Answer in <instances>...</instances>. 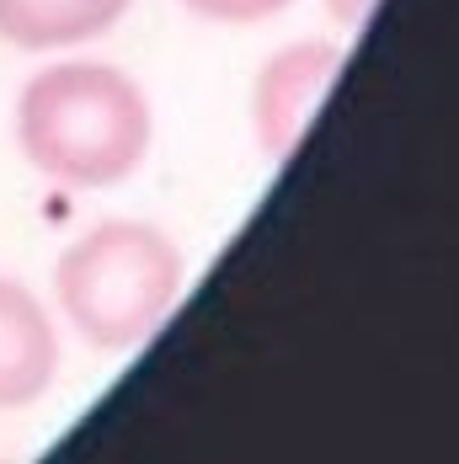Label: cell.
<instances>
[{"instance_id":"7a4b0ae2","label":"cell","mask_w":459,"mask_h":464,"mask_svg":"<svg viewBox=\"0 0 459 464\" xmlns=\"http://www.w3.org/2000/svg\"><path fill=\"white\" fill-rule=\"evenodd\" d=\"M187 262L177 240L144 219H102L54 262V304L96 353H134L177 310Z\"/></svg>"},{"instance_id":"6da1fadb","label":"cell","mask_w":459,"mask_h":464,"mask_svg":"<svg viewBox=\"0 0 459 464\" xmlns=\"http://www.w3.org/2000/svg\"><path fill=\"white\" fill-rule=\"evenodd\" d=\"M16 144L44 182L102 192L144 166L155 107L129 70L107 59H59L33 70L16 96Z\"/></svg>"},{"instance_id":"5b68a950","label":"cell","mask_w":459,"mask_h":464,"mask_svg":"<svg viewBox=\"0 0 459 464\" xmlns=\"http://www.w3.org/2000/svg\"><path fill=\"white\" fill-rule=\"evenodd\" d=\"M129 0H0V44L27 53H59L112 33Z\"/></svg>"},{"instance_id":"52a82bcc","label":"cell","mask_w":459,"mask_h":464,"mask_svg":"<svg viewBox=\"0 0 459 464\" xmlns=\"http://www.w3.org/2000/svg\"><path fill=\"white\" fill-rule=\"evenodd\" d=\"M326 11H331L342 27H364L368 11H374V0H326Z\"/></svg>"},{"instance_id":"277c9868","label":"cell","mask_w":459,"mask_h":464,"mask_svg":"<svg viewBox=\"0 0 459 464\" xmlns=\"http://www.w3.org/2000/svg\"><path fill=\"white\" fill-rule=\"evenodd\" d=\"M59 325L22 278L0 273V411L44 401L59 379Z\"/></svg>"},{"instance_id":"3957f363","label":"cell","mask_w":459,"mask_h":464,"mask_svg":"<svg viewBox=\"0 0 459 464\" xmlns=\"http://www.w3.org/2000/svg\"><path fill=\"white\" fill-rule=\"evenodd\" d=\"M342 59L347 53L331 38H294L262 59V70L251 81V134L273 166H283L299 150L310 112L321 107L331 81L342 75Z\"/></svg>"},{"instance_id":"8992f818","label":"cell","mask_w":459,"mask_h":464,"mask_svg":"<svg viewBox=\"0 0 459 464\" xmlns=\"http://www.w3.org/2000/svg\"><path fill=\"white\" fill-rule=\"evenodd\" d=\"M192 16L203 22H230V27H251V22H268L278 11H288L294 0H182Z\"/></svg>"}]
</instances>
